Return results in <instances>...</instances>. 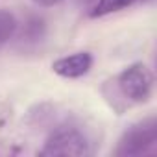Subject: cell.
<instances>
[{
    "mask_svg": "<svg viewBox=\"0 0 157 157\" xmlns=\"http://www.w3.org/2000/svg\"><path fill=\"white\" fill-rule=\"evenodd\" d=\"M115 91L122 96L124 107L133 104H146L153 93V74L144 63L126 67L115 80Z\"/></svg>",
    "mask_w": 157,
    "mask_h": 157,
    "instance_id": "6da1fadb",
    "label": "cell"
},
{
    "mask_svg": "<svg viewBox=\"0 0 157 157\" xmlns=\"http://www.w3.org/2000/svg\"><path fill=\"white\" fill-rule=\"evenodd\" d=\"M157 150V120L153 117L131 124L115 148L117 157H142Z\"/></svg>",
    "mask_w": 157,
    "mask_h": 157,
    "instance_id": "7a4b0ae2",
    "label": "cell"
},
{
    "mask_svg": "<svg viewBox=\"0 0 157 157\" xmlns=\"http://www.w3.org/2000/svg\"><path fill=\"white\" fill-rule=\"evenodd\" d=\"M41 155H74L82 157L91 153V140L83 129L76 124H61L50 131L44 140Z\"/></svg>",
    "mask_w": 157,
    "mask_h": 157,
    "instance_id": "3957f363",
    "label": "cell"
},
{
    "mask_svg": "<svg viewBox=\"0 0 157 157\" xmlns=\"http://www.w3.org/2000/svg\"><path fill=\"white\" fill-rule=\"evenodd\" d=\"M91 67H93V56L89 52H76L70 56H63L52 63L54 74L61 78H68V80L85 76L91 70Z\"/></svg>",
    "mask_w": 157,
    "mask_h": 157,
    "instance_id": "277c9868",
    "label": "cell"
},
{
    "mask_svg": "<svg viewBox=\"0 0 157 157\" xmlns=\"http://www.w3.org/2000/svg\"><path fill=\"white\" fill-rule=\"evenodd\" d=\"M46 35V24L41 17L37 15H30L26 21H24V26L21 30V35H19V41L21 44L24 46H33L37 43H41Z\"/></svg>",
    "mask_w": 157,
    "mask_h": 157,
    "instance_id": "5b68a950",
    "label": "cell"
},
{
    "mask_svg": "<svg viewBox=\"0 0 157 157\" xmlns=\"http://www.w3.org/2000/svg\"><path fill=\"white\" fill-rule=\"evenodd\" d=\"M19 22L10 10H0V46H4L17 33Z\"/></svg>",
    "mask_w": 157,
    "mask_h": 157,
    "instance_id": "8992f818",
    "label": "cell"
},
{
    "mask_svg": "<svg viewBox=\"0 0 157 157\" xmlns=\"http://www.w3.org/2000/svg\"><path fill=\"white\" fill-rule=\"evenodd\" d=\"M135 2H137V0H98L89 15L91 17H104V15H109V13L126 10L131 4H135Z\"/></svg>",
    "mask_w": 157,
    "mask_h": 157,
    "instance_id": "52a82bcc",
    "label": "cell"
},
{
    "mask_svg": "<svg viewBox=\"0 0 157 157\" xmlns=\"http://www.w3.org/2000/svg\"><path fill=\"white\" fill-rule=\"evenodd\" d=\"M32 2L37 4V6H41V8H50V6H56V4L63 2V0H32Z\"/></svg>",
    "mask_w": 157,
    "mask_h": 157,
    "instance_id": "ba28073f",
    "label": "cell"
},
{
    "mask_svg": "<svg viewBox=\"0 0 157 157\" xmlns=\"http://www.w3.org/2000/svg\"><path fill=\"white\" fill-rule=\"evenodd\" d=\"M78 2H80V4H89L91 0H78Z\"/></svg>",
    "mask_w": 157,
    "mask_h": 157,
    "instance_id": "9c48e42d",
    "label": "cell"
}]
</instances>
